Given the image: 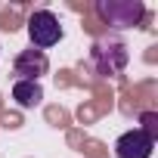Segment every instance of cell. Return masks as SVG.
Masks as SVG:
<instances>
[{
    "mask_svg": "<svg viewBox=\"0 0 158 158\" xmlns=\"http://www.w3.org/2000/svg\"><path fill=\"white\" fill-rule=\"evenodd\" d=\"M127 62H130V53H127V44L121 37L109 34V37L93 40V47H90V65H93L96 74L115 77V74H121L127 68Z\"/></svg>",
    "mask_w": 158,
    "mask_h": 158,
    "instance_id": "cell-1",
    "label": "cell"
},
{
    "mask_svg": "<svg viewBox=\"0 0 158 158\" xmlns=\"http://www.w3.org/2000/svg\"><path fill=\"white\" fill-rule=\"evenodd\" d=\"M96 13H99V19L106 25H112V28L121 31V28H133V25L143 22L146 3H143V0H99Z\"/></svg>",
    "mask_w": 158,
    "mask_h": 158,
    "instance_id": "cell-2",
    "label": "cell"
},
{
    "mask_svg": "<svg viewBox=\"0 0 158 158\" xmlns=\"http://www.w3.org/2000/svg\"><path fill=\"white\" fill-rule=\"evenodd\" d=\"M28 37L34 50H50L62 40V22L50 10H37L28 16Z\"/></svg>",
    "mask_w": 158,
    "mask_h": 158,
    "instance_id": "cell-3",
    "label": "cell"
},
{
    "mask_svg": "<svg viewBox=\"0 0 158 158\" xmlns=\"http://www.w3.org/2000/svg\"><path fill=\"white\" fill-rule=\"evenodd\" d=\"M50 71V59L44 50H22L13 59V77L16 81H40V77Z\"/></svg>",
    "mask_w": 158,
    "mask_h": 158,
    "instance_id": "cell-4",
    "label": "cell"
},
{
    "mask_svg": "<svg viewBox=\"0 0 158 158\" xmlns=\"http://www.w3.org/2000/svg\"><path fill=\"white\" fill-rule=\"evenodd\" d=\"M152 152H155V139L149 133H143L139 127L121 133L118 143H115V155L118 158H152Z\"/></svg>",
    "mask_w": 158,
    "mask_h": 158,
    "instance_id": "cell-5",
    "label": "cell"
},
{
    "mask_svg": "<svg viewBox=\"0 0 158 158\" xmlns=\"http://www.w3.org/2000/svg\"><path fill=\"white\" fill-rule=\"evenodd\" d=\"M13 99L22 109H37L44 102V87L40 81H16L13 84Z\"/></svg>",
    "mask_w": 158,
    "mask_h": 158,
    "instance_id": "cell-6",
    "label": "cell"
},
{
    "mask_svg": "<svg viewBox=\"0 0 158 158\" xmlns=\"http://www.w3.org/2000/svg\"><path fill=\"white\" fill-rule=\"evenodd\" d=\"M139 124H143V127H139L143 133H149L152 139H158V115H155V112H143V115H139Z\"/></svg>",
    "mask_w": 158,
    "mask_h": 158,
    "instance_id": "cell-7",
    "label": "cell"
}]
</instances>
